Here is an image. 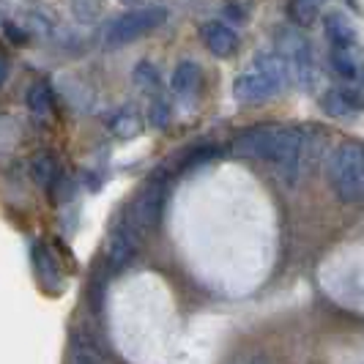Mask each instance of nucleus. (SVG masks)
I'll use <instances>...</instances> for the list:
<instances>
[{
    "mask_svg": "<svg viewBox=\"0 0 364 364\" xmlns=\"http://www.w3.org/2000/svg\"><path fill=\"white\" fill-rule=\"evenodd\" d=\"M33 266H36L41 282H47V285H58L60 272L55 269L53 257H50V252H47L44 247H36V250H33Z\"/></svg>",
    "mask_w": 364,
    "mask_h": 364,
    "instance_id": "nucleus-15",
    "label": "nucleus"
},
{
    "mask_svg": "<svg viewBox=\"0 0 364 364\" xmlns=\"http://www.w3.org/2000/svg\"><path fill=\"white\" fill-rule=\"evenodd\" d=\"M328 181L343 203L364 200V146L343 143L328 159Z\"/></svg>",
    "mask_w": 364,
    "mask_h": 364,
    "instance_id": "nucleus-3",
    "label": "nucleus"
},
{
    "mask_svg": "<svg viewBox=\"0 0 364 364\" xmlns=\"http://www.w3.org/2000/svg\"><path fill=\"white\" fill-rule=\"evenodd\" d=\"M137 132H140V121H137V115H132V112H121V115H115V118H112V134H115V137L129 140V137H134Z\"/></svg>",
    "mask_w": 364,
    "mask_h": 364,
    "instance_id": "nucleus-16",
    "label": "nucleus"
},
{
    "mask_svg": "<svg viewBox=\"0 0 364 364\" xmlns=\"http://www.w3.org/2000/svg\"><path fill=\"white\" fill-rule=\"evenodd\" d=\"M140 238L143 236L129 225L127 219L112 230V236H109V241H107V260L115 272H118V269H124L129 260L134 257Z\"/></svg>",
    "mask_w": 364,
    "mask_h": 364,
    "instance_id": "nucleus-7",
    "label": "nucleus"
},
{
    "mask_svg": "<svg viewBox=\"0 0 364 364\" xmlns=\"http://www.w3.org/2000/svg\"><path fill=\"white\" fill-rule=\"evenodd\" d=\"M134 80H137V85L146 88V91H156V88H159V72H156L151 63H140V66L134 69Z\"/></svg>",
    "mask_w": 364,
    "mask_h": 364,
    "instance_id": "nucleus-19",
    "label": "nucleus"
},
{
    "mask_svg": "<svg viewBox=\"0 0 364 364\" xmlns=\"http://www.w3.org/2000/svg\"><path fill=\"white\" fill-rule=\"evenodd\" d=\"M148 121H151V127L156 129H164L167 127V121H170V105L167 102H154L151 105V112H148Z\"/></svg>",
    "mask_w": 364,
    "mask_h": 364,
    "instance_id": "nucleus-20",
    "label": "nucleus"
},
{
    "mask_svg": "<svg viewBox=\"0 0 364 364\" xmlns=\"http://www.w3.org/2000/svg\"><path fill=\"white\" fill-rule=\"evenodd\" d=\"M28 107L36 115H47L53 109V91H50L47 82H33L28 88Z\"/></svg>",
    "mask_w": 364,
    "mask_h": 364,
    "instance_id": "nucleus-14",
    "label": "nucleus"
},
{
    "mask_svg": "<svg viewBox=\"0 0 364 364\" xmlns=\"http://www.w3.org/2000/svg\"><path fill=\"white\" fill-rule=\"evenodd\" d=\"M203 44H205L208 53L217 55V58H230V55L236 53L238 38L228 25H222V22H208V25L203 28Z\"/></svg>",
    "mask_w": 364,
    "mask_h": 364,
    "instance_id": "nucleus-9",
    "label": "nucleus"
},
{
    "mask_svg": "<svg viewBox=\"0 0 364 364\" xmlns=\"http://www.w3.org/2000/svg\"><path fill=\"white\" fill-rule=\"evenodd\" d=\"M233 146L241 156L274 164L277 173L288 183H293L301 173L307 134L301 129L282 127V124H257V127L241 132Z\"/></svg>",
    "mask_w": 364,
    "mask_h": 364,
    "instance_id": "nucleus-1",
    "label": "nucleus"
},
{
    "mask_svg": "<svg viewBox=\"0 0 364 364\" xmlns=\"http://www.w3.org/2000/svg\"><path fill=\"white\" fill-rule=\"evenodd\" d=\"M318 11H321V9L307 3V0H293L291 3V17L296 25H312L315 17H318Z\"/></svg>",
    "mask_w": 364,
    "mask_h": 364,
    "instance_id": "nucleus-17",
    "label": "nucleus"
},
{
    "mask_svg": "<svg viewBox=\"0 0 364 364\" xmlns=\"http://www.w3.org/2000/svg\"><path fill=\"white\" fill-rule=\"evenodd\" d=\"M323 28H326V36L331 41V47H356V31H353V25L343 14H337V11L326 14L323 17Z\"/></svg>",
    "mask_w": 364,
    "mask_h": 364,
    "instance_id": "nucleus-10",
    "label": "nucleus"
},
{
    "mask_svg": "<svg viewBox=\"0 0 364 364\" xmlns=\"http://www.w3.org/2000/svg\"><path fill=\"white\" fill-rule=\"evenodd\" d=\"M164 198H167V183H164L162 176H156V178H151V181H148V186L140 192V198L134 200L127 222L137 230V233H140V236H146L148 230L159 222Z\"/></svg>",
    "mask_w": 364,
    "mask_h": 364,
    "instance_id": "nucleus-5",
    "label": "nucleus"
},
{
    "mask_svg": "<svg viewBox=\"0 0 364 364\" xmlns=\"http://www.w3.org/2000/svg\"><path fill=\"white\" fill-rule=\"evenodd\" d=\"M3 33H6V38H9L11 44H17V47L28 41V33H25V31H19L17 25H11V22H6V25H3Z\"/></svg>",
    "mask_w": 364,
    "mask_h": 364,
    "instance_id": "nucleus-21",
    "label": "nucleus"
},
{
    "mask_svg": "<svg viewBox=\"0 0 364 364\" xmlns=\"http://www.w3.org/2000/svg\"><path fill=\"white\" fill-rule=\"evenodd\" d=\"M307 3H312V6H318V9L323 6V0H307Z\"/></svg>",
    "mask_w": 364,
    "mask_h": 364,
    "instance_id": "nucleus-22",
    "label": "nucleus"
},
{
    "mask_svg": "<svg viewBox=\"0 0 364 364\" xmlns=\"http://www.w3.org/2000/svg\"><path fill=\"white\" fill-rule=\"evenodd\" d=\"M214 154H217V148H214V146H195V148H189V154H186L181 162H178V170H192L195 164H200V162H205V159H211Z\"/></svg>",
    "mask_w": 364,
    "mask_h": 364,
    "instance_id": "nucleus-18",
    "label": "nucleus"
},
{
    "mask_svg": "<svg viewBox=\"0 0 364 364\" xmlns=\"http://www.w3.org/2000/svg\"><path fill=\"white\" fill-rule=\"evenodd\" d=\"M164 17H167L164 9H134L129 14H121L107 28V47H124L129 41H137L154 28H159Z\"/></svg>",
    "mask_w": 364,
    "mask_h": 364,
    "instance_id": "nucleus-4",
    "label": "nucleus"
},
{
    "mask_svg": "<svg viewBox=\"0 0 364 364\" xmlns=\"http://www.w3.org/2000/svg\"><path fill=\"white\" fill-rule=\"evenodd\" d=\"M200 85V69L192 60H181L173 72V91L178 96H192Z\"/></svg>",
    "mask_w": 364,
    "mask_h": 364,
    "instance_id": "nucleus-12",
    "label": "nucleus"
},
{
    "mask_svg": "<svg viewBox=\"0 0 364 364\" xmlns=\"http://www.w3.org/2000/svg\"><path fill=\"white\" fill-rule=\"evenodd\" d=\"M279 55L288 60L293 77L301 82V85H310L315 69H312V50L307 44V38L296 31H282L279 33Z\"/></svg>",
    "mask_w": 364,
    "mask_h": 364,
    "instance_id": "nucleus-6",
    "label": "nucleus"
},
{
    "mask_svg": "<svg viewBox=\"0 0 364 364\" xmlns=\"http://www.w3.org/2000/svg\"><path fill=\"white\" fill-rule=\"evenodd\" d=\"M31 176H33V181L41 186V189H53L55 181H58V164H55L53 156H36L33 164H31Z\"/></svg>",
    "mask_w": 364,
    "mask_h": 364,
    "instance_id": "nucleus-13",
    "label": "nucleus"
},
{
    "mask_svg": "<svg viewBox=\"0 0 364 364\" xmlns=\"http://www.w3.org/2000/svg\"><path fill=\"white\" fill-rule=\"evenodd\" d=\"M321 107H323V112H328L331 118H348V115L362 112L364 99L356 91H348V88H331V91L323 93Z\"/></svg>",
    "mask_w": 364,
    "mask_h": 364,
    "instance_id": "nucleus-8",
    "label": "nucleus"
},
{
    "mask_svg": "<svg viewBox=\"0 0 364 364\" xmlns=\"http://www.w3.org/2000/svg\"><path fill=\"white\" fill-rule=\"evenodd\" d=\"M331 66L343 80H359V58H356V47H331Z\"/></svg>",
    "mask_w": 364,
    "mask_h": 364,
    "instance_id": "nucleus-11",
    "label": "nucleus"
},
{
    "mask_svg": "<svg viewBox=\"0 0 364 364\" xmlns=\"http://www.w3.org/2000/svg\"><path fill=\"white\" fill-rule=\"evenodd\" d=\"M288 60L282 55H257L255 66L247 74H241L233 85V93L241 105H257V102H266L272 99L274 93L285 85V77H288Z\"/></svg>",
    "mask_w": 364,
    "mask_h": 364,
    "instance_id": "nucleus-2",
    "label": "nucleus"
}]
</instances>
